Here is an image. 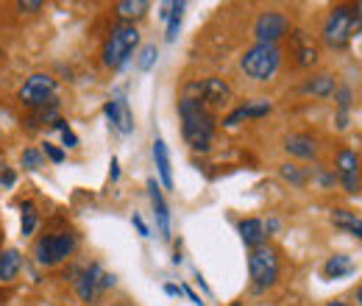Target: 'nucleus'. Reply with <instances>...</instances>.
Listing matches in <instances>:
<instances>
[{
	"label": "nucleus",
	"instance_id": "obj_1",
	"mask_svg": "<svg viewBox=\"0 0 362 306\" xmlns=\"http://www.w3.org/2000/svg\"><path fill=\"white\" fill-rule=\"evenodd\" d=\"M179 117L184 142L195 153H206L215 139V117L198 98H181L179 100Z\"/></svg>",
	"mask_w": 362,
	"mask_h": 306
},
{
	"label": "nucleus",
	"instance_id": "obj_2",
	"mask_svg": "<svg viewBox=\"0 0 362 306\" xmlns=\"http://www.w3.org/2000/svg\"><path fill=\"white\" fill-rule=\"evenodd\" d=\"M362 17L357 6H334L323 23V42L332 50H343L354 37H360Z\"/></svg>",
	"mask_w": 362,
	"mask_h": 306
},
{
	"label": "nucleus",
	"instance_id": "obj_3",
	"mask_svg": "<svg viewBox=\"0 0 362 306\" xmlns=\"http://www.w3.org/2000/svg\"><path fill=\"white\" fill-rule=\"evenodd\" d=\"M136 45H139V31H136L134 23L115 25L106 45H103V64L112 67V70H120L134 56Z\"/></svg>",
	"mask_w": 362,
	"mask_h": 306
},
{
	"label": "nucleus",
	"instance_id": "obj_4",
	"mask_svg": "<svg viewBox=\"0 0 362 306\" xmlns=\"http://www.w3.org/2000/svg\"><path fill=\"white\" fill-rule=\"evenodd\" d=\"M281 64V53L276 45H254L240 56V70L254 81H271Z\"/></svg>",
	"mask_w": 362,
	"mask_h": 306
},
{
	"label": "nucleus",
	"instance_id": "obj_5",
	"mask_svg": "<svg viewBox=\"0 0 362 306\" xmlns=\"http://www.w3.org/2000/svg\"><path fill=\"white\" fill-rule=\"evenodd\" d=\"M248 273H251V284H254L257 293L273 287L276 278H279V259H276V251L268 248V245L254 248L251 257H248Z\"/></svg>",
	"mask_w": 362,
	"mask_h": 306
},
{
	"label": "nucleus",
	"instance_id": "obj_6",
	"mask_svg": "<svg viewBox=\"0 0 362 306\" xmlns=\"http://www.w3.org/2000/svg\"><path fill=\"white\" fill-rule=\"evenodd\" d=\"M73 251H76V237L67 234V231L40 237L37 245H34V257L42 267H53V264L64 262L67 257H73Z\"/></svg>",
	"mask_w": 362,
	"mask_h": 306
},
{
	"label": "nucleus",
	"instance_id": "obj_7",
	"mask_svg": "<svg viewBox=\"0 0 362 306\" xmlns=\"http://www.w3.org/2000/svg\"><path fill=\"white\" fill-rule=\"evenodd\" d=\"M17 98L28 109H45L47 103H56V81L47 73H34L31 78H25Z\"/></svg>",
	"mask_w": 362,
	"mask_h": 306
},
{
	"label": "nucleus",
	"instance_id": "obj_8",
	"mask_svg": "<svg viewBox=\"0 0 362 306\" xmlns=\"http://www.w3.org/2000/svg\"><path fill=\"white\" fill-rule=\"evenodd\" d=\"M290 34V20L281 11H262L254 23V37L259 45H276Z\"/></svg>",
	"mask_w": 362,
	"mask_h": 306
},
{
	"label": "nucleus",
	"instance_id": "obj_9",
	"mask_svg": "<svg viewBox=\"0 0 362 306\" xmlns=\"http://www.w3.org/2000/svg\"><path fill=\"white\" fill-rule=\"evenodd\" d=\"M334 165H337V178L343 181L346 192L349 195H360V156L354 151L343 148L337 153V162Z\"/></svg>",
	"mask_w": 362,
	"mask_h": 306
},
{
	"label": "nucleus",
	"instance_id": "obj_10",
	"mask_svg": "<svg viewBox=\"0 0 362 306\" xmlns=\"http://www.w3.org/2000/svg\"><path fill=\"white\" fill-rule=\"evenodd\" d=\"M187 92H198L201 98V103L206 106H226L228 100H231V89L223 78H204V81H195V84H189Z\"/></svg>",
	"mask_w": 362,
	"mask_h": 306
},
{
	"label": "nucleus",
	"instance_id": "obj_11",
	"mask_svg": "<svg viewBox=\"0 0 362 306\" xmlns=\"http://www.w3.org/2000/svg\"><path fill=\"white\" fill-rule=\"evenodd\" d=\"M103 112H106L109 123H112L120 134L134 131V114H132V106H129V100H126L123 95H120V98H115V100H106Z\"/></svg>",
	"mask_w": 362,
	"mask_h": 306
},
{
	"label": "nucleus",
	"instance_id": "obj_12",
	"mask_svg": "<svg viewBox=\"0 0 362 306\" xmlns=\"http://www.w3.org/2000/svg\"><path fill=\"white\" fill-rule=\"evenodd\" d=\"M100 273H103V267H100L98 262L90 264L87 270H78V278H76V295H78L84 304H95V298L100 295V284H98Z\"/></svg>",
	"mask_w": 362,
	"mask_h": 306
},
{
	"label": "nucleus",
	"instance_id": "obj_13",
	"mask_svg": "<svg viewBox=\"0 0 362 306\" xmlns=\"http://www.w3.org/2000/svg\"><path fill=\"white\" fill-rule=\"evenodd\" d=\"M148 195H151V204H153V218H156V225H159V237L170 240V212H168V204H165V195H162L156 178L148 181Z\"/></svg>",
	"mask_w": 362,
	"mask_h": 306
},
{
	"label": "nucleus",
	"instance_id": "obj_14",
	"mask_svg": "<svg viewBox=\"0 0 362 306\" xmlns=\"http://www.w3.org/2000/svg\"><path fill=\"white\" fill-rule=\"evenodd\" d=\"M284 151H287L290 156H296V159H315L317 156L315 139L307 136V134H290V136L284 139Z\"/></svg>",
	"mask_w": 362,
	"mask_h": 306
},
{
	"label": "nucleus",
	"instance_id": "obj_15",
	"mask_svg": "<svg viewBox=\"0 0 362 306\" xmlns=\"http://www.w3.org/2000/svg\"><path fill=\"white\" fill-rule=\"evenodd\" d=\"M153 162H156V170H159V178L168 189H173V167H170V153H168V145L165 139H153Z\"/></svg>",
	"mask_w": 362,
	"mask_h": 306
},
{
	"label": "nucleus",
	"instance_id": "obj_16",
	"mask_svg": "<svg viewBox=\"0 0 362 306\" xmlns=\"http://www.w3.org/2000/svg\"><path fill=\"white\" fill-rule=\"evenodd\" d=\"M237 231H240V237H243V242L248 245V248H259L262 242H265V223L257 218H248V220H240V225H237Z\"/></svg>",
	"mask_w": 362,
	"mask_h": 306
},
{
	"label": "nucleus",
	"instance_id": "obj_17",
	"mask_svg": "<svg viewBox=\"0 0 362 306\" xmlns=\"http://www.w3.org/2000/svg\"><path fill=\"white\" fill-rule=\"evenodd\" d=\"M20 267H23V257H20V251H14V248L0 251V284L14 281V278H17V273H20Z\"/></svg>",
	"mask_w": 362,
	"mask_h": 306
},
{
	"label": "nucleus",
	"instance_id": "obj_18",
	"mask_svg": "<svg viewBox=\"0 0 362 306\" xmlns=\"http://www.w3.org/2000/svg\"><path fill=\"white\" fill-rule=\"evenodd\" d=\"M351 273H354V262L346 254H334V257H329V262L323 264V276L326 278H346Z\"/></svg>",
	"mask_w": 362,
	"mask_h": 306
},
{
	"label": "nucleus",
	"instance_id": "obj_19",
	"mask_svg": "<svg viewBox=\"0 0 362 306\" xmlns=\"http://www.w3.org/2000/svg\"><path fill=\"white\" fill-rule=\"evenodd\" d=\"M332 223H334L337 228L354 234L357 240H362V220L357 218L354 212H349V209H334V212H332Z\"/></svg>",
	"mask_w": 362,
	"mask_h": 306
},
{
	"label": "nucleus",
	"instance_id": "obj_20",
	"mask_svg": "<svg viewBox=\"0 0 362 306\" xmlns=\"http://www.w3.org/2000/svg\"><path fill=\"white\" fill-rule=\"evenodd\" d=\"M304 92L307 95H315V98H332L334 95V89H337V84H334V78L332 76H315V78H310L307 84H304Z\"/></svg>",
	"mask_w": 362,
	"mask_h": 306
},
{
	"label": "nucleus",
	"instance_id": "obj_21",
	"mask_svg": "<svg viewBox=\"0 0 362 306\" xmlns=\"http://www.w3.org/2000/svg\"><path fill=\"white\" fill-rule=\"evenodd\" d=\"M184 8H187L184 0H173V3H170V11H168V34H165L168 42H176V37H179L181 20H184Z\"/></svg>",
	"mask_w": 362,
	"mask_h": 306
},
{
	"label": "nucleus",
	"instance_id": "obj_22",
	"mask_svg": "<svg viewBox=\"0 0 362 306\" xmlns=\"http://www.w3.org/2000/svg\"><path fill=\"white\" fill-rule=\"evenodd\" d=\"M293 40H296V53H298V67H310V64H315L317 61L315 45L307 42V37H304L301 31H296Z\"/></svg>",
	"mask_w": 362,
	"mask_h": 306
},
{
	"label": "nucleus",
	"instance_id": "obj_23",
	"mask_svg": "<svg viewBox=\"0 0 362 306\" xmlns=\"http://www.w3.org/2000/svg\"><path fill=\"white\" fill-rule=\"evenodd\" d=\"M115 11H117V17H120L123 23H129V20H139V17H145L148 3H145V0H120V3L115 6Z\"/></svg>",
	"mask_w": 362,
	"mask_h": 306
},
{
	"label": "nucleus",
	"instance_id": "obj_24",
	"mask_svg": "<svg viewBox=\"0 0 362 306\" xmlns=\"http://www.w3.org/2000/svg\"><path fill=\"white\" fill-rule=\"evenodd\" d=\"M20 209H23V223H20V228H23V237H28V234H34V228H37V209H34L31 201H25Z\"/></svg>",
	"mask_w": 362,
	"mask_h": 306
},
{
	"label": "nucleus",
	"instance_id": "obj_25",
	"mask_svg": "<svg viewBox=\"0 0 362 306\" xmlns=\"http://www.w3.org/2000/svg\"><path fill=\"white\" fill-rule=\"evenodd\" d=\"M20 165H23L25 170H40V167H42V151H37V148H25L23 156H20Z\"/></svg>",
	"mask_w": 362,
	"mask_h": 306
},
{
	"label": "nucleus",
	"instance_id": "obj_26",
	"mask_svg": "<svg viewBox=\"0 0 362 306\" xmlns=\"http://www.w3.org/2000/svg\"><path fill=\"white\" fill-rule=\"evenodd\" d=\"M279 173H281L284 181H290V184H296V187H304V184H307V173H304V170H298L296 165H281V167H279Z\"/></svg>",
	"mask_w": 362,
	"mask_h": 306
},
{
	"label": "nucleus",
	"instance_id": "obj_27",
	"mask_svg": "<svg viewBox=\"0 0 362 306\" xmlns=\"http://www.w3.org/2000/svg\"><path fill=\"white\" fill-rule=\"evenodd\" d=\"M156 56H159V50H156V45H145L142 47V53H139V70H151L153 67V61H156Z\"/></svg>",
	"mask_w": 362,
	"mask_h": 306
},
{
	"label": "nucleus",
	"instance_id": "obj_28",
	"mask_svg": "<svg viewBox=\"0 0 362 306\" xmlns=\"http://www.w3.org/2000/svg\"><path fill=\"white\" fill-rule=\"evenodd\" d=\"M245 114H248V120H259V117L271 114V103H268V100H257V103H248V106H245Z\"/></svg>",
	"mask_w": 362,
	"mask_h": 306
},
{
	"label": "nucleus",
	"instance_id": "obj_29",
	"mask_svg": "<svg viewBox=\"0 0 362 306\" xmlns=\"http://www.w3.org/2000/svg\"><path fill=\"white\" fill-rule=\"evenodd\" d=\"M334 100H337V112H349V106H351V87L334 89Z\"/></svg>",
	"mask_w": 362,
	"mask_h": 306
},
{
	"label": "nucleus",
	"instance_id": "obj_30",
	"mask_svg": "<svg viewBox=\"0 0 362 306\" xmlns=\"http://www.w3.org/2000/svg\"><path fill=\"white\" fill-rule=\"evenodd\" d=\"M42 156H47L53 165H62V162H64V151H62V148H56V145H50V142L42 145Z\"/></svg>",
	"mask_w": 362,
	"mask_h": 306
},
{
	"label": "nucleus",
	"instance_id": "obj_31",
	"mask_svg": "<svg viewBox=\"0 0 362 306\" xmlns=\"http://www.w3.org/2000/svg\"><path fill=\"white\" fill-rule=\"evenodd\" d=\"M17 8L25 11V14H37V11H42V3L40 0H20Z\"/></svg>",
	"mask_w": 362,
	"mask_h": 306
},
{
	"label": "nucleus",
	"instance_id": "obj_32",
	"mask_svg": "<svg viewBox=\"0 0 362 306\" xmlns=\"http://www.w3.org/2000/svg\"><path fill=\"white\" fill-rule=\"evenodd\" d=\"M62 139H64V145H67V148H78V136L70 131V129H64V131H62Z\"/></svg>",
	"mask_w": 362,
	"mask_h": 306
},
{
	"label": "nucleus",
	"instance_id": "obj_33",
	"mask_svg": "<svg viewBox=\"0 0 362 306\" xmlns=\"http://www.w3.org/2000/svg\"><path fill=\"white\" fill-rule=\"evenodd\" d=\"M132 223H134V228L139 231V237H151V231H148V225H145V220L139 218V215H134L132 218Z\"/></svg>",
	"mask_w": 362,
	"mask_h": 306
},
{
	"label": "nucleus",
	"instance_id": "obj_34",
	"mask_svg": "<svg viewBox=\"0 0 362 306\" xmlns=\"http://www.w3.org/2000/svg\"><path fill=\"white\" fill-rule=\"evenodd\" d=\"M0 184H3V187H11V184H14V173H11V170H6L3 178H0Z\"/></svg>",
	"mask_w": 362,
	"mask_h": 306
},
{
	"label": "nucleus",
	"instance_id": "obj_35",
	"mask_svg": "<svg viewBox=\"0 0 362 306\" xmlns=\"http://www.w3.org/2000/svg\"><path fill=\"white\" fill-rule=\"evenodd\" d=\"M273 231H279V220L271 218L268 220V225H265V234H273Z\"/></svg>",
	"mask_w": 362,
	"mask_h": 306
},
{
	"label": "nucleus",
	"instance_id": "obj_36",
	"mask_svg": "<svg viewBox=\"0 0 362 306\" xmlns=\"http://www.w3.org/2000/svg\"><path fill=\"white\" fill-rule=\"evenodd\" d=\"M165 293H168V295H181V287H176V284H165Z\"/></svg>",
	"mask_w": 362,
	"mask_h": 306
},
{
	"label": "nucleus",
	"instance_id": "obj_37",
	"mask_svg": "<svg viewBox=\"0 0 362 306\" xmlns=\"http://www.w3.org/2000/svg\"><path fill=\"white\" fill-rule=\"evenodd\" d=\"M117 175H120V170H117V159H112V181H117Z\"/></svg>",
	"mask_w": 362,
	"mask_h": 306
},
{
	"label": "nucleus",
	"instance_id": "obj_38",
	"mask_svg": "<svg viewBox=\"0 0 362 306\" xmlns=\"http://www.w3.org/2000/svg\"><path fill=\"white\" fill-rule=\"evenodd\" d=\"M320 184H323V187H329V184H334V175H320Z\"/></svg>",
	"mask_w": 362,
	"mask_h": 306
},
{
	"label": "nucleus",
	"instance_id": "obj_39",
	"mask_svg": "<svg viewBox=\"0 0 362 306\" xmlns=\"http://www.w3.org/2000/svg\"><path fill=\"white\" fill-rule=\"evenodd\" d=\"M181 259H184V257H181V251L176 248V254H173V264H181Z\"/></svg>",
	"mask_w": 362,
	"mask_h": 306
},
{
	"label": "nucleus",
	"instance_id": "obj_40",
	"mask_svg": "<svg viewBox=\"0 0 362 306\" xmlns=\"http://www.w3.org/2000/svg\"><path fill=\"white\" fill-rule=\"evenodd\" d=\"M326 306H349L346 301H332V304H326Z\"/></svg>",
	"mask_w": 362,
	"mask_h": 306
},
{
	"label": "nucleus",
	"instance_id": "obj_41",
	"mask_svg": "<svg viewBox=\"0 0 362 306\" xmlns=\"http://www.w3.org/2000/svg\"><path fill=\"white\" fill-rule=\"evenodd\" d=\"M357 301H360V306H362V287L357 290Z\"/></svg>",
	"mask_w": 362,
	"mask_h": 306
},
{
	"label": "nucleus",
	"instance_id": "obj_42",
	"mask_svg": "<svg viewBox=\"0 0 362 306\" xmlns=\"http://www.w3.org/2000/svg\"><path fill=\"white\" fill-rule=\"evenodd\" d=\"M3 298H6V295H3V293H0V304H3Z\"/></svg>",
	"mask_w": 362,
	"mask_h": 306
},
{
	"label": "nucleus",
	"instance_id": "obj_43",
	"mask_svg": "<svg viewBox=\"0 0 362 306\" xmlns=\"http://www.w3.org/2000/svg\"><path fill=\"white\" fill-rule=\"evenodd\" d=\"M234 306H240V304H234Z\"/></svg>",
	"mask_w": 362,
	"mask_h": 306
}]
</instances>
